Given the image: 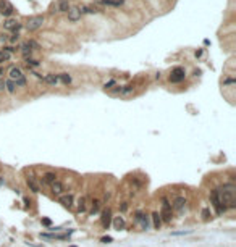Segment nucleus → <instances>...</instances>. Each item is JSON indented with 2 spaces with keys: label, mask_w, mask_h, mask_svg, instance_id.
I'll return each instance as SVG.
<instances>
[{
  "label": "nucleus",
  "mask_w": 236,
  "mask_h": 247,
  "mask_svg": "<svg viewBox=\"0 0 236 247\" xmlns=\"http://www.w3.org/2000/svg\"><path fill=\"white\" fill-rule=\"evenodd\" d=\"M2 74H3V68L0 66V78H2Z\"/></svg>",
  "instance_id": "79ce46f5"
},
{
  "label": "nucleus",
  "mask_w": 236,
  "mask_h": 247,
  "mask_svg": "<svg viewBox=\"0 0 236 247\" xmlns=\"http://www.w3.org/2000/svg\"><path fill=\"white\" fill-rule=\"evenodd\" d=\"M10 58H11V55L8 53V52H5V50H0V63H3V61H8Z\"/></svg>",
  "instance_id": "7c9ffc66"
},
{
  "label": "nucleus",
  "mask_w": 236,
  "mask_h": 247,
  "mask_svg": "<svg viewBox=\"0 0 236 247\" xmlns=\"http://www.w3.org/2000/svg\"><path fill=\"white\" fill-rule=\"evenodd\" d=\"M13 11H15V8H13V5H11L10 2H7V0H0V15L10 16V15H13Z\"/></svg>",
  "instance_id": "1a4fd4ad"
},
{
  "label": "nucleus",
  "mask_w": 236,
  "mask_h": 247,
  "mask_svg": "<svg viewBox=\"0 0 236 247\" xmlns=\"http://www.w3.org/2000/svg\"><path fill=\"white\" fill-rule=\"evenodd\" d=\"M5 91H8L10 94H13V92L16 91V86H15V82H13L11 79L5 81Z\"/></svg>",
  "instance_id": "c756f323"
},
{
  "label": "nucleus",
  "mask_w": 236,
  "mask_h": 247,
  "mask_svg": "<svg viewBox=\"0 0 236 247\" xmlns=\"http://www.w3.org/2000/svg\"><path fill=\"white\" fill-rule=\"evenodd\" d=\"M18 39H20V34H18V32H15V34H11L10 37H8V40H10V42H16Z\"/></svg>",
  "instance_id": "72a5a7b5"
},
{
  "label": "nucleus",
  "mask_w": 236,
  "mask_h": 247,
  "mask_svg": "<svg viewBox=\"0 0 236 247\" xmlns=\"http://www.w3.org/2000/svg\"><path fill=\"white\" fill-rule=\"evenodd\" d=\"M113 86H117V81H115V79L108 81V82H107V84H105V86H104V87H105V91H107V89H108V91H110V89H112Z\"/></svg>",
  "instance_id": "2f4dec72"
},
{
  "label": "nucleus",
  "mask_w": 236,
  "mask_h": 247,
  "mask_svg": "<svg viewBox=\"0 0 236 247\" xmlns=\"http://www.w3.org/2000/svg\"><path fill=\"white\" fill-rule=\"evenodd\" d=\"M42 23H44V16H41V15L32 16V18L28 20L26 29H28V31H36V29H39V27L42 26Z\"/></svg>",
  "instance_id": "423d86ee"
},
{
  "label": "nucleus",
  "mask_w": 236,
  "mask_h": 247,
  "mask_svg": "<svg viewBox=\"0 0 236 247\" xmlns=\"http://www.w3.org/2000/svg\"><path fill=\"white\" fill-rule=\"evenodd\" d=\"M68 10H70V3H68V0H58V3H57V11L66 13Z\"/></svg>",
  "instance_id": "6ab92c4d"
},
{
  "label": "nucleus",
  "mask_w": 236,
  "mask_h": 247,
  "mask_svg": "<svg viewBox=\"0 0 236 247\" xmlns=\"http://www.w3.org/2000/svg\"><path fill=\"white\" fill-rule=\"evenodd\" d=\"M24 63H26V66L29 68V70H32V68H37L39 65H41L37 60H34V58H24Z\"/></svg>",
  "instance_id": "bb28decb"
},
{
  "label": "nucleus",
  "mask_w": 236,
  "mask_h": 247,
  "mask_svg": "<svg viewBox=\"0 0 236 247\" xmlns=\"http://www.w3.org/2000/svg\"><path fill=\"white\" fill-rule=\"evenodd\" d=\"M210 202H212V205H214L215 213H217V215H223V213L226 212V208L223 207V204L220 202V197H218L217 189H212V191H210Z\"/></svg>",
  "instance_id": "20e7f679"
},
{
  "label": "nucleus",
  "mask_w": 236,
  "mask_h": 247,
  "mask_svg": "<svg viewBox=\"0 0 236 247\" xmlns=\"http://www.w3.org/2000/svg\"><path fill=\"white\" fill-rule=\"evenodd\" d=\"M220 202L223 204L226 210L228 208H235L236 207V186L235 184H223L217 189Z\"/></svg>",
  "instance_id": "f257e3e1"
},
{
  "label": "nucleus",
  "mask_w": 236,
  "mask_h": 247,
  "mask_svg": "<svg viewBox=\"0 0 236 247\" xmlns=\"http://www.w3.org/2000/svg\"><path fill=\"white\" fill-rule=\"evenodd\" d=\"M113 229H117V231H121V229H125V226H126V223H125V218L123 216H115L113 218Z\"/></svg>",
  "instance_id": "2eb2a0df"
},
{
  "label": "nucleus",
  "mask_w": 236,
  "mask_h": 247,
  "mask_svg": "<svg viewBox=\"0 0 236 247\" xmlns=\"http://www.w3.org/2000/svg\"><path fill=\"white\" fill-rule=\"evenodd\" d=\"M58 202H60L62 205H63L65 208H71V207H73V202H75V200H73V195H71V194H66V195H60Z\"/></svg>",
  "instance_id": "f8f14e48"
},
{
  "label": "nucleus",
  "mask_w": 236,
  "mask_h": 247,
  "mask_svg": "<svg viewBox=\"0 0 236 247\" xmlns=\"http://www.w3.org/2000/svg\"><path fill=\"white\" fill-rule=\"evenodd\" d=\"M58 81L68 86V84H71V76L68 74V73H60V74H58Z\"/></svg>",
  "instance_id": "b1692460"
},
{
  "label": "nucleus",
  "mask_w": 236,
  "mask_h": 247,
  "mask_svg": "<svg viewBox=\"0 0 236 247\" xmlns=\"http://www.w3.org/2000/svg\"><path fill=\"white\" fill-rule=\"evenodd\" d=\"M184 78H186V71H184V68H181V66L173 68L172 73H170V76H168L170 82H173V84H178V82L184 81Z\"/></svg>",
  "instance_id": "39448f33"
},
{
  "label": "nucleus",
  "mask_w": 236,
  "mask_h": 247,
  "mask_svg": "<svg viewBox=\"0 0 236 247\" xmlns=\"http://www.w3.org/2000/svg\"><path fill=\"white\" fill-rule=\"evenodd\" d=\"M26 184H28V187H29V191H32L34 194L39 192V186H37V183L34 181V178H28V179H26Z\"/></svg>",
  "instance_id": "412c9836"
},
{
  "label": "nucleus",
  "mask_w": 236,
  "mask_h": 247,
  "mask_svg": "<svg viewBox=\"0 0 236 247\" xmlns=\"http://www.w3.org/2000/svg\"><path fill=\"white\" fill-rule=\"evenodd\" d=\"M42 237H45V239H58V241H65V239H68V236L66 234H47V233H44V234H41Z\"/></svg>",
  "instance_id": "5701e85b"
},
{
  "label": "nucleus",
  "mask_w": 236,
  "mask_h": 247,
  "mask_svg": "<svg viewBox=\"0 0 236 247\" xmlns=\"http://www.w3.org/2000/svg\"><path fill=\"white\" fill-rule=\"evenodd\" d=\"M26 44H28V45H29L31 48H32V50H36V48H39V44L36 42V40H28Z\"/></svg>",
  "instance_id": "473e14b6"
},
{
  "label": "nucleus",
  "mask_w": 236,
  "mask_h": 247,
  "mask_svg": "<svg viewBox=\"0 0 236 247\" xmlns=\"http://www.w3.org/2000/svg\"><path fill=\"white\" fill-rule=\"evenodd\" d=\"M2 91H5V81L0 79V92H2Z\"/></svg>",
  "instance_id": "ea45409f"
},
{
  "label": "nucleus",
  "mask_w": 236,
  "mask_h": 247,
  "mask_svg": "<svg viewBox=\"0 0 236 247\" xmlns=\"http://www.w3.org/2000/svg\"><path fill=\"white\" fill-rule=\"evenodd\" d=\"M120 92H121V87H120V86H117V89H113V91H112V94H113V95H117V94H120Z\"/></svg>",
  "instance_id": "58836bf2"
},
{
  "label": "nucleus",
  "mask_w": 236,
  "mask_h": 247,
  "mask_svg": "<svg viewBox=\"0 0 236 247\" xmlns=\"http://www.w3.org/2000/svg\"><path fill=\"white\" fill-rule=\"evenodd\" d=\"M134 223H138V225H141V228L144 229V231H147L149 229V216L144 215L142 212H136V215H134Z\"/></svg>",
  "instance_id": "0eeeda50"
},
{
  "label": "nucleus",
  "mask_w": 236,
  "mask_h": 247,
  "mask_svg": "<svg viewBox=\"0 0 236 247\" xmlns=\"http://www.w3.org/2000/svg\"><path fill=\"white\" fill-rule=\"evenodd\" d=\"M120 210H121V212H126V210H128V202H123V204L120 205Z\"/></svg>",
  "instance_id": "4c0bfd02"
},
{
  "label": "nucleus",
  "mask_w": 236,
  "mask_h": 247,
  "mask_svg": "<svg viewBox=\"0 0 236 247\" xmlns=\"http://www.w3.org/2000/svg\"><path fill=\"white\" fill-rule=\"evenodd\" d=\"M57 173L54 171H47V173H44V176H42V183L44 184H47V186H50V184H54L55 181H57Z\"/></svg>",
  "instance_id": "9b49d317"
},
{
  "label": "nucleus",
  "mask_w": 236,
  "mask_h": 247,
  "mask_svg": "<svg viewBox=\"0 0 236 247\" xmlns=\"http://www.w3.org/2000/svg\"><path fill=\"white\" fill-rule=\"evenodd\" d=\"M150 218H152V225H154V228H155V229H160V228H162V220H160V215H159L157 212H154V213L150 215Z\"/></svg>",
  "instance_id": "aec40b11"
},
{
  "label": "nucleus",
  "mask_w": 236,
  "mask_h": 247,
  "mask_svg": "<svg viewBox=\"0 0 236 247\" xmlns=\"http://www.w3.org/2000/svg\"><path fill=\"white\" fill-rule=\"evenodd\" d=\"M76 210L79 212V213H84L87 210V204H86V197H79L78 202H76Z\"/></svg>",
  "instance_id": "a211bd4d"
},
{
  "label": "nucleus",
  "mask_w": 236,
  "mask_h": 247,
  "mask_svg": "<svg viewBox=\"0 0 236 247\" xmlns=\"http://www.w3.org/2000/svg\"><path fill=\"white\" fill-rule=\"evenodd\" d=\"M100 241H102L104 244H110V242H112L113 239H112V237H110V236H105V237H102V239H100Z\"/></svg>",
  "instance_id": "f704fd0d"
},
{
  "label": "nucleus",
  "mask_w": 236,
  "mask_h": 247,
  "mask_svg": "<svg viewBox=\"0 0 236 247\" xmlns=\"http://www.w3.org/2000/svg\"><path fill=\"white\" fill-rule=\"evenodd\" d=\"M186 205H188V200L184 199V197H176L172 204V210H175L178 213H183L186 210Z\"/></svg>",
  "instance_id": "6e6552de"
},
{
  "label": "nucleus",
  "mask_w": 236,
  "mask_h": 247,
  "mask_svg": "<svg viewBox=\"0 0 236 247\" xmlns=\"http://www.w3.org/2000/svg\"><path fill=\"white\" fill-rule=\"evenodd\" d=\"M44 81L47 82L49 86H57V84L60 82V81H58V74H52V73L44 76Z\"/></svg>",
  "instance_id": "f3484780"
},
{
  "label": "nucleus",
  "mask_w": 236,
  "mask_h": 247,
  "mask_svg": "<svg viewBox=\"0 0 236 247\" xmlns=\"http://www.w3.org/2000/svg\"><path fill=\"white\" fill-rule=\"evenodd\" d=\"M42 223H44V225H47V226H50V225H52V221L49 220V218H44V220H42Z\"/></svg>",
  "instance_id": "a19ab883"
},
{
  "label": "nucleus",
  "mask_w": 236,
  "mask_h": 247,
  "mask_svg": "<svg viewBox=\"0 0 236 247\" xmlns=\"http://www.w3.org/2000/svg\"><path fill=\"white\" fill-rule=\"evenodd\" d=\"M223 84H225V86H230V84H235V79H233V78H228V79H225V81H223Z\"/></svg>",
  "instance_id": "c9c22d12"
},
{
  "label": "nucleus",
  "mask_w": 236,
  "mask_h": 247,
  "mask_svg": "<svg viewBox=\"0 0 236 247\" xmlns=\"http://www.w3.org/2000/svg\"><path fill=\"white\" fill-rule=\"evenodd\" d=\"M50 191H52V194H54V195H62V192L65 191V186L60 183L58 179H57L54 184H50Z\"/></svg>",
  "instance_id": "4468645a"
},
{
  "label": "nucleus",
  "mask_w": 236,
  "mask_h": 247,
  "mask_svg": "<svg viewBox=\"0 0 236 247\" xmlns=\"http://www.w3.org/2000/svg\"><path fill=\"white\" fill-rule=\"evenodd\" d=\"M66 13H68V20H70L71 23H76L78 20H81V13H79L78 8H70Z\"/></svg>",
  "instance_id": "dca6fc26"
},
{
  "label": "nucleus",
  "mask_w": 236,
  "mask_h": 247,
  "mask_svg": "<svg viewBox=\"0 0 236 247\" xmlns=\"http://www.w3.org/2000/svg\"><path fill=\"white\" fill-rule=\"evenodd\" d=\"M100 221H102V226L105 228V229L110 226V221H112V212H110V208H107V210H104V212H102V218H100Z\"/></svg>",
  "instance_id": "ddd939ff"
},
{
  "label": "nucleus",
  "mask_w": 236,
  "mask_h": 247,
  "mask_svg": "<svg viewBox=\"0 0 236 247\" xmlns=\"http://www.w3.org/2000/svg\"><path fill=\"white\" fill-rule=\"evenodd\" d=\"M133 91H134V87L131 86V84H128V86L121 87V92H120V95H121V97H128V95H131V94H133Z\"/></svg>",
  "instance_id": "393cba45"
},
{
  "label": "nucleus",
  "mask_w": 236,
  "mask_h": 247,
  "mask_svg": "<svg viewBox=\"0 0 236 247\" xmlns=\"http://www.w3.org/2000/svg\"><path fill=\"white\" fill-rule=\"evenodd\" d=\"M100 205H102V202L99 199H94L92 200V207H91V213L94 215V213H97L99 210H100Z\"/></svg>",
  "instance_id": "cd10ccee"
},
{
  "label": "nucleus",
  "mask_w": 236,
  "mask_h": 247,
  "mask_svg": "<svg viewBox=\"0 0 236 247\" xmlns=\"http://www.w3.org/2000/svg\"><path fill=\"white\" fill-rule=\"evenodd\" d=\"M201 216H202V220H204V221H207V220H210V218H212V212H210L209 207H204V208H202Z\"/></svg>",
  "instance_id": "c85d7f7f"
},
{
  "label": "nucleus",
  "mask_w": 236,
  "mask_h": 247,
  "mask_svg": "<svg viewBox=\"0 0 236 247\" xmlns=\"http://www.w3.org/2000/svg\"><path fill=\"white\" fill-rule=\"evenodd\" d=\"M173 212H172V204L163 197L162 199V210H160V220L163 223H172Z\"/></svg>",
  "instance_id": "7ed1b4c3"
},
{
  "label": "nucleus",
  "mask_w": 236,
  "mask_h": 247,
  "mask_svg": "<svg viewBox=\"0 0 236 247\" xmlns=\"http://www.w3.org/2000/svg\"><path fill=\"white\" fill-rule=\"evenodd\" d=\"M21 27V23H18L16 20H13V18H8L5 23H3V29H8V31H15V32H18V29Z\"/></svg>",
  "instance_id": "9d476101"
},
{
  "label": "nucleus",
  "mask_w": 236,
  "mask_h": 247,
  "mask_svg": "<svg viewBox=\"0 0 236 247\" xmlns=\"http://www.w3.org/2000/svg\"><path fill=\"white\" fill-rule=\"evenodd\" d=\"M20 50H21V53H23V57H24V58H31V55H32V48L29 47V45H28L26 42H24V44L21 45V47H20Z\"/></svg>",
  "instance_id": "4be33fe9"
},
{
  "label": "nucleus",
  "mask_w": 236,
  "mask_h": 247,
  "mask_svg": "<svg viewBox=\"0 0 236 247\" xmlns=\"http://www.w3.org/2000/svg\"><path fill=\"white\" fill-rule=\"evenodd\" d=\"M10 79L15 82L16 87H24L26 86V78L23 74V71L18 68V66H13L10 70Z\"/></svg>",
  "instance_id": "f03ea898"
},
{
  "label": "nucleus",
  "mask_w": 236,
  "mask_h": 247,
  "mask_svg": "<svg viewBox=\"0 0 236 247\" xmlns=\"http://www.w3.org/2000/svg\"><path fill=\"white\" fill-rule=\"evenodd\" d=\"M102 5H108V7H120L123 3V0H100Z\"/></svg>",
  "instance_id": "a878e982"
},
{
  "label": "nucleus",
  "mask_w": 236,
  "mask_h": 247,
  "mask_svg": "<svg viewBox=\"0 0 236 247\" xmlns=\"http://www.w3.org/2000/svg\"><path fill=\"white\" fill-rule=\"evenodd\" d=\"M8 37H10L8 34H0V42H7V40H8Z\"/></svg>",
  "instance_id": "e433bc0d"
}]
</instances>
